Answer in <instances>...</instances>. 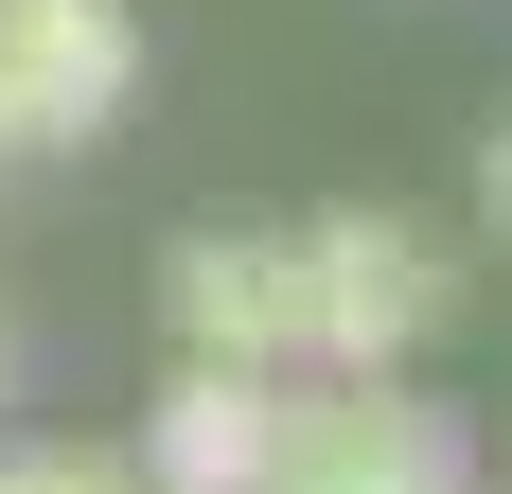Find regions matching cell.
I'll list each match as a JSON object with an SVG mask.
<instances>
[{
	"label": "cell",
	"instance_id": "obj_5",
	"mask_svg": "<svg viewBox=\"0 0 512 494\" xmlns=\"http://www.w3.org/2000/svg\"><path fill=\"white\" fill-rule=\"evenodd\" d=\"M283 389L301 371H177L142 424V494H265L283 477Z\"/></svg>",
	"mask_w": 512,
	"mask_h": 494
},
{
	"label": "cell",
	"instance_id": "obj_8",
	"mask_svg": "<svg viewBox=\"0 0 512 494\" xmlns=\"http://www.w3.org/2000/svg\"><path fill=\"white\" fill-rule=\"evenodd\" d=\"M0 389H18V318H0Z\"/></svg>",
	"mask_w": 512,
	"mask_h": 494
},
{
	"label": "cell",
	"instance_id": "obj_7",
	"mask_svg": "<svg viewBox=\"0 0 512 494\" xmlns=\"http://www.w3.org/2000/svg\"><path fill=\"white\" fill-rule=\"evenodd\" d=\"M477 212L512 230V106H495V142H477Z\"/></svg>",
	"mask_w": 512,
	"mask_h": 494
},
{
	"label": "cell",
	"instance_id": "obj_4",
	"mask_svg": "<svg viewBox=\"0 0 512 494\" xmlns=\"http://www.w3.org/2000/svg\"><path fill=\"white\" fill-rule=\"evenodd\" d=\"M159 318H177V371H301V230H177Z\"/></svg>",
	"mask_w": 512,
	"mask_h": 494
},
{
	"label": "cell",
	"instance_id": "obj_1",
	"mask_svg": "<svg viewBox=\"0 0 512 494\" xmlns=\"http://www.w3.org/2000/svg\"><path fill=\"white\" fill-rule=\"evenodd\" d=\"M442 300H460V265L424 212H301V371L318 389H407Z\"/></svg>",
	"mask_w": 512,
	"mask_h": 494
},
{
	"label": "cell",
	"instance_id": "obj_6",
	"mask_svg": "<svg viewBox=\"0 0 512 494\" xmlns=\"http://www.w3.org/2000/svg\"><path fill=\"white\" fill-rule=\"evenodd\" d=\"M0 494H142V459H89V442H18Z\"/></svg>",
	"mask_w": 512,
	"mask_h": 494
},
{
	"label": "cell",
	"instance_id": "obj_2",
	"mask_svg": "<svg viewBox=\"0 0 512 494\" xmlns=\"http://www.w3.org/2000/svg\"><path fill=\"white\" fill-rule=\"evenodd\" d=\"M265 494H477V424L424 389H283V477Z\"/></svg>",
	"mask_w": 512,
	"mask_h": 494
},
{
	"label": "cell",
	"instance_id": "obj_3",
	"mask_svg": "<svg viewBox=\"0 0 512 494\" xmlns=\"http://www.w3.org/2000/svg\"><path fill=\"white\" fill-rule=\"evenodd\" d=\"M142 89V18L124 0H0V159L106 142Z\"/></svg>",
	"mask_w": 512,
	"mask_h": 494
}]
</instances>
